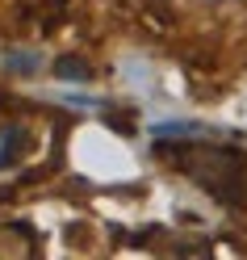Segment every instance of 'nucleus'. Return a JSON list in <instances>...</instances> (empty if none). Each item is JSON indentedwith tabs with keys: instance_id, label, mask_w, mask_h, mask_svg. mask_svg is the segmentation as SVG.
Segmentation results:
<instances>
[{
	"instance_id": "obj_1",
	"label": "nucleus",
	"mask_w": 247,
	"mask_h": 260,
	"mask_svg": "<svg viewBox=\"0 0 247 260\" xmlns=\"http://www.w3.org/2000/svg\"><path fill=\"white\" fill-rule=\"evenodd\" d=\"M172 168H180L189 181L209 189L218 202L247 206V155L243 151L205 147V143H180V147H172Z\"/></svg>"
}]
</instances>
